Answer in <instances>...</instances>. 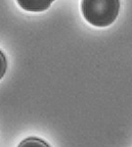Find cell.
Listing matches in <instances>:
<instances>
[{
	"instance_id": "obj_1",
	"label": "cell",
	"mask_w": 132,
	"mask_h": 147,
	"mask_svg": "<svg viewBox=\"0 0 132 147\" xmlns=\"http://www.w3.org/2000/svg\"><path fill=\"white\" fill-rule=\"evenodd\" d=\"M119 0H82L81 9L85 20L96 27H107L119 13Z\"/></svg>"
},
{
	"instance_id": "obj_2",
	"label": "cell",
	"mask_w": 132,
	"mask_h": 147,
	"mask_svg": "<svg viewBox=\"0 0 132 147\" xmlns=\"http://www.w3.org/2000/svg\"><path fill=\"white\" fill-rule=\"evenodd\" d=\"M18 4L25 10L39 12L46 10L54 0H16Z\"/></svg>"
},
{
	"instance_id": "obj_3",
	"label": "cell",
	"mask_w": 132,
	"mask_h": 147,
	"mask_svg": "<svg viewBox=\"0 0 132 147\" xmlns=\"http://www.w3.org/2000/svg\"><path fill=\"white\" fill-rule=\"evenodd\" d=\"M18 147H50L46 142L39 139V138H27L20 143Z\"/></svg>"
}]
</instances>
